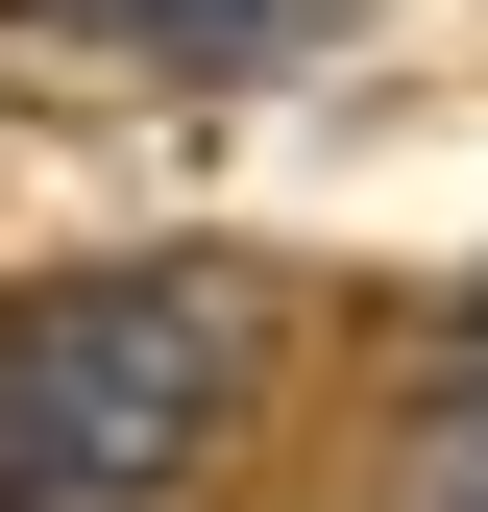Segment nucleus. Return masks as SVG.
I'll return each instance as SVG.
<instances>
[{
	"mask_svg": "<svg viewBox=\"0 0 488 512\" xmlns=\"http://www.w3.org/2000/svg\"><path fill=\"white\" fill-rule=\"evenodd\" d=\"M269 391V293L244 269H49L0 293V488L25 512H147L196 488Z\"/></svg>",
	"mask_w": 488,
	"mask_h": 512,
	"instance_id": "1",
	"label": "nucleus"
},
{
	"mask_svg": "<svg viewBox=\"0 0 488 512\" xmlns=\"http://www.w3.org/2000/svg\"><path fill=\"white\" fill-rule=\"evenodd\" d=\"M25 25L122 49V74H293V49H318L342 0H25Z\"/></svg>",
	"mask_w": 488,
	"mask_h": 512,
	"instance_id": "2",
	"label": "nucleus"
},
{
	"mask_svg": "<svg viewBox=\"0 0 488 512\" xmlns=\"http://www.w3.org/2000/svg\"><path fill=\"white\" fill-rule=\"evenodd\" d=\"M0 512H25V488H0Z\"/></svg>",
	"mask_w": 488,
	"mask_h": 512,
	"instance_id": "3",
	"label": "nucleus"
}]
</instances>
